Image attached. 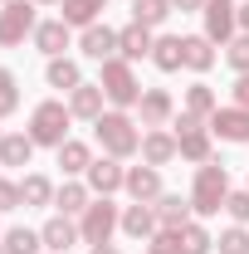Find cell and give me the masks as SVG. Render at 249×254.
I'll list each match as a JSON object with an SVG mask.
<instances>
[{
	"mask_svg": "<svg viewBox=\"0 0 249 254\" xmlns=\"http://www.w3.org/2000/svg\"><path fill=\"white\" fill-rule=\"evenodd\" d=\"M103 103H108L103 83H78V88L68 93V113L83 118V123H98V118H103Z\"/></svg>",
	"mask_w": 249,
	"mask_h": 254,
	"instance_id": "cell-18",
	"label": "cell"
},
{
	"mask_svg": "<svg viewBox=\"0 0 249 254\" xmlns=\"http://www.w3.org/2000/svg\"><path fill=\"white\" fill-rule=\"evenodd\" d=\"M215 245H220V254H249V230L245 225H230Z\"/></svg>",
	"mask_w": 249,
	"mask_h": 254,
	"instance_id": "cell-35",
	"label": "cell"
},
{
	"mask_svg": "<svg viewBox=\"0 0 249 254\" xmlns=\"http://www.w3.org/2000/svg\"><path fill=\"white\" fill-rule=\"evenodd\" d=\"M63 5V25H73V30H88V25H98V15L108 10V0H59Z\"/></svg>",
	"mask_w": 249,
	"mask_h": 254,
	"instance_id": "cell-25",
	"label": "cell"
},
{
	"mask_svg": "<svg viewBox=\"0 0 249 254\" xmlns=\"http://www.w3.org/2000/svg\"><path fill=\"white\" fill-rule=\"evenodd\" d=\"M88 205H93V190H88V181H78V176L63 181L59 195H54V210H59V215H73V220H78Z\"/></svg>",
	"mask_w": 249,
	"mask_h": 254,
	"instance_id": "cell-21",
	"label": "cell"
},
{
	"mask_svg": "<svg viewBox=\"0 0 249 254\" xmlns=\"http://www.w3.org/2000/svg\"><path fill=\"white\" fill-rule=\"evenodd\" d=\"M176 10H205V0H171Z\"/></svg>",
	"mask_w": 249,
	"mask_h": 254,
	"instance_id": "cell-40",
	"label": "cell"
},
{
	"mask_svg": "<svg viewBox=\"0 0 249 254\" xmlns=\"http://www.w3.org/2000/svg\"><path fill=\"white\" fill-rule=\"evenodd\" d=\"M98 83H103V93H108V103L113 108H137V98H142V83H137V68L118 54V59L103 64V73H98Z\"/></svg>",
	"mask_w": 249,
	"mask_h": 254,
	"instance_id": "cell-5",
	"label": "cell"
},
{
	"mask_svg": "<svg viewBox=\"0 0 249 254\" xmlns=\"http://www.w3.org/2000/svg\"><path fill=\"white\" fill-rule=\"evenodd\" d=\"M127 195H132V200H142V205H152L156 195H161V171H156V166H147V161H142V166H127Z\"/></svg>",
	"mask_w": 249,
	"mask_h": 254,
	"instance_id": "cell-17",
	"label": "cell"
},
{
	"mask_svg": "<svg viewBox=\"0 0 249 254\" xmlns=\"http://www.w3.org/2000/svg\"><path fill=\"white\" fill-rule=\"evenodd\" d=\"M156 210V225H166V230H181V225L195 220V210H190V195H171V190H161L152 200Z\"/></svg>",
	"mask_w": 249,
	"mask_h": 254,
	"instance_id": "cell-15",
	"label": "cell"
},
{
	"mask_svg": "<svg viewBox=\"0 0 249 254\" xmlns=\"http://www.w3.org/2000/svg\"><path fill=\"white\" fill-rule=\"evenodd\" d=\"M0 245H5V254H39L44 250L39 230H30V225H10V230L0 235Z\"/></svg>",
	"mask_w": 249,
	"mask_h": 254,
	"instance_id": "cell-29",
	"label": "cell"
},
{
	"mask_svg": "<svg viewBox=\"0 0 249 254\" xmlns=\"http://www.w3.org/2000/svg\"><path fill=\"white\" fill-rule=\"evenodd\" d=\"M142 254H181V230H166V225H161L152 240H147Z\"/></svg>",
	"mask_w": 249,
	"mask_h": 254,
	"instance_id": "cell-34",
	"label": "cell"
},
{
	"mask_svg": "<svg viewBox=\"0 0 249 254\" xmlns=\"http://www.w3.org/2000/svg\"><path fill=\"white\" fill-rule=\"evenodd\" d=\"M200 15H205V30L200 34H205L210 44H220V49L240 34V5H235V0H205Z\"/></svg>",
	"mask_w": 249,
	"mask_h": 254,
	"instance_id": "cell-8",
	"label": "cell"
},
{
	"mask_svg": "<svg viewBox=\"0 0 249 254\" xmlns=\"http://www.w3.org/2000/svg\"><path fill=\"white\" fill-rule=\"evenodd\" d=\"M88 190L93 195H113V190H123L127 186V166L118 157H93V166H88Z\"/></svg>",
	"mask_w": 249,
	"mask_h": 254,
	"instance_id": "cell-10",
	"label": "cell"
},
{
	"mask_svg": "<svg viewBox=\"0 0 249 254\" xmlns=\"http://www.w3.org/2000/svg\"><path fill=\"white\" fill-rule=\"evenodd\" d=\"M0 235H5V230H0Z\"/></svg>",
	"mask_w": 249,
	"mask_h": 254,
	"instance_id": "cell-45",
	"label": "cell"
},
{
	"mask_svg": "<svg viewBox=\"0 0 249 254\" xmlns=\"http://www.w3.org/2000/svg\"><path fill=\"white\" fill-rule=\"evenodd\" d=\"M118 230H123V205H113V195H93V205L78 215L83 245H113Z\"/></svg>",
	"mask_w": 249,
	"mask_h": 254,
	"instance_id": "cell-4",
	"label": "cell"
},
{
	"mask_svg": "<svg viewBox=\"0 0 249 254\" xmlns=\"http://www.w3.org/2000/svg\"><path fill=\"white\" fill-rule=\"evenodd\" d=\"M78 49H83V59H98V64L118 59V30L98 20V25H88V30L78 34Z\"/></svg>",
	"mask_w": 249,
	"mask_h": 254,
	"instance_id": "cell-14",
	"label": "cell"
},
{
	"mask_svg": "<svg viewBox=\"0 0 249 254\" xmlns=\"http://www.w3.org/2000/svg\"><path fill=\"white\" fill-rule=\"evenodd\" d=\"M152 64L161 68V73H176V68H186L181 34H156V44H152Z\"/></svg>",
	"mask_w": 249,
	"mask_h": 254,
	"instance_id": "cell-22",
	"label": "cell"
},
{
	"mask_svg": "<svg viewBox=\"0 0 249 254\" xmlns=\"http://www.w3.org/2000/svg\"><path fill=\"white\" fill-rule=\"evenodd\" d=\"M181 49H186V68L190 73H210L215 68V44L205 34H181Z\"/></svg>",
	"mask_w": 249,
	"mask_h": 254,
	"instance_id": "cell-24",
	"label": "cell"
},
{
	"mask_svg": "<svg viewBox=\"0 0 249 254\" xmlns=\"http://www.w3.org/2000/svg\"><path fill=\"white\" fill-rule=\"evenodd\" d=\"M30 161H34L30 132H5L0 137V166H30Z\"/></svg>",
	"mask_w": 249,
	"mask_h": 254,
	"instance_id": "cell-26",
	"label": "cell"
},
{
	"mask_svg": "<svg viewBox=\"0 0 249 254\" xmlns=\"http://www.w3.org/2000/svg\"><path fill=\"white\" fill-rule=\"evenodd\" d=\"M230 98H235L240 108H249V73H240V78H235V88H230Z\"/></svg>",
	"mask_w": 249,
	"mask_h": 254,
	"instance_id": "cell-39",
	"label": "cell"
},
{
	"mask_svg": "<svg viewBox=\"0 0 249 254\" xmlns=\"http://www.w3.org/2000/svg\"><path fill=\"white\" fill-rule=\"evenodd\" d=\"M215 108H220V98H215L210 83H190V88H186V113H190V118H205V123H210Z\"/></svg>",
	"mask_w": 249,
	"mask_h": 254,
	"instance_id": "cell-31",
	"label": "cell"
},
{
	"mask_svg": "<svg viewBox=\"0 0 249 254\" xmlns=\"http://www.w3.org/2000/svg\"><path fill=\"white\" fill-rule=\"evenodd\" d=\"M68 123H73L68 103L63 98H44V103H34V113H30V142L59 152L63 142H68Z\"/></svg>",
	"mask_w": 249,
	"mask_h": 254,
	"instance_id": "cell-3",
	"label": "cell"
},
{
	"mask_svg": "<svg viewBox=\"0 0 249 254\" xmlns=\"http://www.w3.org/2000/svg\"><path fill=\"white\" fill-rule=\"evenodd\" d=\"M152 44H156V34L147 30V25H123L118 30V54H123L127 64H137V59H152Z\"/></svg>",
	"mask_w": 249,
	"mask_h": 254,
	"instance_id": "cell-16",
	"label": "cell"
},
{
	"mask_svg": "<svg viewBox=\"0 0 249 254\" xmlns=\"http://www.w3.org/2000/svg\"><path fill=\"white\" fill-rule=\"evenodd\" d=\"M0 5H5V0H0Z\"/></svg>",
	"mask_w": 249,
	"mask_h": 254,
	"instance_id": "cell-47",
	"label": "cell"
},
{
	"mask_svg": "<svg viewBox=\"0 0 249 254\" xmlns=\"http://www.w3.org/2000/svg\"><path fill=\"white\" fill-rule=\"evenodd\" d=\"M73 25H63V20H39V30H34V49L44 54V59H59L63 49H68V39H73Z\"/></svg>",
	"mask_w": 249,
	"mask_h": 254,
	"instance_id": "cell-20",
	"label": "cell"
},
{
	"mask_svg": "<svg viewBox=\"0 0 249 254\" xmlns=\"http://www.w3.org/2000/svg\"><path fill=\"white\" fill-rule=\"evenodd\" d=\"M88 254H123V250H118V245H93Z\"/></svg>",
	"mask_w": 249,
	"mask_h": 254,
	"instance_id": "cell-42",
	"label": "cell"
},
{
	"mask_svg": "<svg viewBox=\"0 0 249 254\" xmlns=\"http://www.w3.org/2000/svg\"><path fill=\"white\" fill-rule=\"evenodd\" d=\"M240 34H249V0L240 5Z\"/></svg>",
	"mask_w": 249,
	"mask_h": 254,
	"instance_id": "cell-41",
	"label": "cell"
},
{
	"mask_svg": "<svg viewBox=\"0 0 249 254\" xmlns=\"http://www.w3.org/2000/svg\"><path fill=\"white\" fill-rule=\"evenodd\" d=\"M210 127H205V118H190L186 108H181V118H176V147H181V157L195 161V166H205L210 161Z\"/></svg>",
	"mask_w": 249,
	"mask_h": 254,
	"instance_id": "cell-7",
	"label": "cell"
},
{
	"mask_svg": "<svg viewBox=\"0 0 249 254\" xmlns=\"http://www.w3.org/2000/svg\"><path fill=\"white\" fill-rule=\"evenodd\" d=\"M39 240H44L49 254H68L83 235H78V220H73V215H49V220L39 225Z\"/></svg>",
	"mask_w": 249,
	"mask_h": 254,
	"instance_id": "cell-13",
	"label": "cell"
},
{
	"mask_svg": "<svg viewBox=\"0 0 249 254\" xmlns=\"http://www.w3.org/2000/svg\"><path fill=\"white\" fill-rule=\"evenodd\" d=\"M0 254H5V245H0Z\"/></svg>",
	"mask_w": 249,
	"mask_h": 254,
	"instance_id": "cell-44",
	"label": "cell"
},
{
	"mask_svg": "<svg viewBox=\"0 0 249 254\" xmlns=\"http://www.w3.org/2000/svg\"><path fill=\"white\" fill-rule=\"evenodd\" d=\"M205 127L215 132L220 142H249V108H240V103H230V108H215Z\"/></svg>",
	"mask_w": 249,
	"mask_h": 254,
	"instance_id": "cell-9",
	"label": "cell"
},
{
	"mask_svg": "<svg viewBox=\"0 0 249 254\" xmlns=\"http://www.w3.org/2000/svg\"><path fill=\"white\" fill-rule=\"evenodd\" d=\"M0 137H5V132H0Z\"/></svg>",
	"mask_w": 249,
	"mask_h": 254,
	"instance_id": "cell-46",
	"label": "cell"
},
{
	"mask_svg": "<svg viewBox=\"0 0 249 254\" xmlns=\"http://www.w3.org/2000/svg\"><path fill=\"white\" fill-rule=\"evenodd\" d=\"M34 5H59V0H34Z\"/></svg>",
	"mask_w": 249,
	"mask_h": 254,
	"instance_id": "cell-43",
	"label": "cell"
},
{
	"mask_svg": "<svg viewBox=\"0 0 249 254\" xmlns=\"http://www.w3.org/2000/svg\"><path fill=\"white\" fill-rule=\"evenodd\" d=\"M225 200H230V171L220 166L215 157L205 161V166H195V186H190V210L200 215V220H210L225 210Z\"/></svg>",
	"mask_w": 249,
	"mask_h": 254,
	"instance_id": "cell-2",
	"label": "cell"
},
{
	"mask_svg": "<svg viewBox=\"0 0 249 254\" xmlns=\"http://www.w3.org/2000/svg\"><path fill=\"white\" fill-rule=\"evenodd\" d=\"M245 186H249V181H245Z\"/></svg>",
	"mask_w": 249,
	"mask_h": 254,
	"instance_id": "cell-48",
	"label": "cell"
},
{
	"mask_svg": "<svg viewBox=\"0 0 249 254\" xmlns=\"http://www.w3.org/2000/svg\"><path fill=\"white\" fill-rule=\"evenodd\" d=\"M20 195H25V205H54V195H59V186H54L49 176H39V171H30V176L20 181Z\"/></svg>",
	"mask_w": 249,
	"mask_h": 254,
	"instance_id": "cell-30",
	"label": "cell"
},
{
	"mask_svg": "<svg viewBox=\"0 0 249 254\" xmlns=\"http://www.w3.org/2000/svg\"><path fill=\"white\" fill-rule=\"evenodd\" d=\"M20 205H25L20 181H5V176H0V215H5V210H20Z\"/></svg>",
	"mask_w": 249,
	"mask_h": 254,
	"instance_id": "cell-38",
	"label": "cell"
},
{
	"mask_svg": "<svg viewBox=\"0 0 249 254\" xmlns=\"http://www.w3.org/2000/svg\"><path fill=\"white\" fill-rule=\"evenodd\" d=\"M156 230H161V225H156V210H152V205H142V200L123 205V235H127V240H142V245H147Z\"/></svg>",
	"mask_w": 249,
	"mask_h": 254,
	"instance_id": "cell-19",
	"label": "cell"
},
{
	"mask_svg": "<svg viewBox=\"0 0 249 254\" xmlns=\"http://www.w3.org/2000/svg\"><path fill=\"white\" fill-rule=\"evenodd\" d=\"M137 118H142V127H166L171 118H176V98L166 93V88H142Z\"/></svg>",
	"mask_w": 249,
	"mask_h": 254,
	"instance_id": "cell-12",
	"label": "cell"
},
{
	"mask_svg": "<svg viewBox=\"0 0 249 254\" xmlns=\"http://www.w3.org/2000/svg\"><path fill=\"white\" fill-rule=\"evenodd\" d=\"M93 137H98V147H103V157H137L142 152V132H137V118H127L123 108H113V113H103L93 123Z\"/></svg>",
	"mask_w": 249,
	"mask_h": 254,
	"instance_id": "cell-1",
	"label": "cell"
},
{
	"mask_svg": "<svg viewBox=\"0 0 249 254\" xmlns=\"http://www.w3.org/2000/svg\"><path fill=\"white\" fill-rule=\"evenodd\" d=\"M171 15H176V5H171V0H132V20H137V25H147V30H161Z\"/></svg>",
	"mask_w": 249,
	"mask_h": 254,
	"instance_id": "cell-28",
	"label": "cell"
},
{
	"mask_svg": "<svg viewBox=\"0 0 249 254\" xmlns=\"http://www.w3.org/2000/svg\"><path fill=\"white\" fill-rule=\"evenodd\" d=\"M181 157V147H176V132H166V127H147L142 132V161L147 166H171V161Z\"/></svg>",
	"mask_w": 249,
	"mask_h": 254,
	"instance_id": "cell-11",
	"label": "cell"
},
{
	"mask_svg": "<svg viewBox=\"0 0 249 254\" xmlns=\"http://www.w3.org/2000/svg\"><path fill=\"white\" fill-rule=\"evenodd\" d=\"M59 166H63L68 181H73V176H88V166H93V147L78 142V137H68V142L59 147Z\"/></svg>",
	"mask_w": 249,
	"mask_h": 254,
	"instance_id": "cell-23",
	"label": "cell"
},
{
	"mask_svg": "<svg viewBox=\"0 0 249 254\" xmlns=\"http://www.w3.org/2000/svg\"><path fill=\"white\" fill-rule=\"evenodd\" d=\"M44 78H49V88H63V93H73V88L83 83V68H78V64L68 59V54H59V59H49Z\"/></svg>",
	"mask_w": 249,
	"mask_h": 254,
	"instance_id": "cell-27",
	"label": "cell"
},
{
	"mask_svg": "<svg viewBox=\"0 0 249 254\" xmlns=\"http://www.w3.org/2000/svg\"><path fill=\"white\" fill-rule=\"evenodd\" d=\"M225 59L235 73H249V34H235L230 44H225Z\"/></svg>",
	"mask_w": 249,
	"mask_h": 254,
	"instance_id": "cell-36",
	"label": "cell"
},
{
	"mask_svg": "<svg viewBox=\"0 0 249 254\" xmlns=\"http://www.w3.org/2000/svg\"><path fill=\"white\" fill-rule=\"evenodd\" d=\"M34 30H39L34 0H5V10H0V44H5V49H15V44L34 39Z\"/></svg>",
	"mask_w": 249,
	"mask_h": 254,
	"instance_id": "cell-6",
	"label": "cell"
},
{
	"mask_svg": "<svg viewBox=\"0 0 249 254\" xmlns=\"http://www.w3.org/2000/svg\"><path fill=\"white\" fill-rule=\"evenodd\" d=\"M225 210L235 215V225H249V186H245V190H230V200H225Z\"/></svg>",
	"mask_w": 249,
	"mask_h": 254,
	"instance_id": "cell-37",
	"label": "cell"
},
{
	"mask_svg": "<svg viewBox=\"0 0 249 254\" xmlns=\"http://www.w3.org/2000/svg\"><path fill=\"white\" fill-rule=\"evenodd\" d=\"M15 108H20V78L0 64V118H10Z\"/></svg>",
	"mask_w": 249,
	"mask_h": 254,
	"instance_id": "cell-33",
	"label": "cell"
},
{
	"mask_svg": "<svg viewBox=\"0 0 249 254\" xmlns=\"http://www.w3.org/2000/svg\"><path fill=\"white\" fill-rule=\"evenodd\" d=\"M210 245H215V240H210V230L200 220L181 225V254H210Z\"/></svg>",
	"mask_w": 249,
	"mask_h": 254,
	"instance_id": "cell-32",
	"label": "cell"
}]
</instances>
